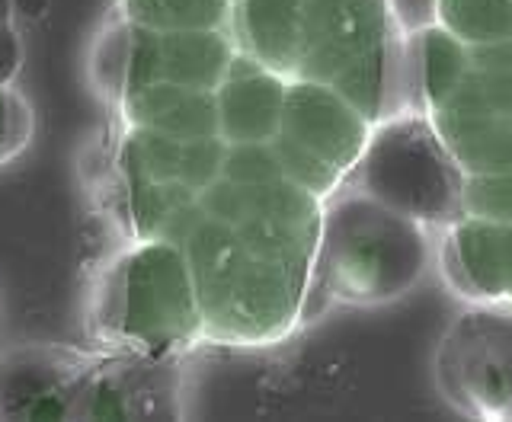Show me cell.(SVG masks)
I'll return each mask as SVG.
<instances>
[{
	"label": "cell",
	"instance_id": "cell-19",
	"mask_svg": "<svg viewBox=\"0 0 512 422\" xmlns=\"http://www.w3.org/2000/svg\"><path fill=\"white\" fill-rule=\"evenodd\" d=\"M36 141V106L16 87V80H0V170L13 167Z\"/></svg>",
	"mask_w": 512,
	"mask_h": 422
},
{
	"label": "cell",
	"instance_id": "cell-4",
	"mask_svg": "<svg viewBox=\"0 0 512 422\" xmlns=\"http://www.w3.org/2000/svg\"><path fill=\"white\" fill-rule=\"evenodd\" d=\"M237 58L231 29L157 32L109 13L87 55L93 90L112 106L122 93L151 84H180L215 93Z\"/></svg>",
	"mask_w": 512,
	"mask_h": 422
},
{
	"label": "cell",
	"instance_id": "cell-13",
	"mask_svg": "<svg viewBox=\"0 0 512 422\" xmlns=\"http://www.w3.org/2000/svg\"><path fill=\"white\" fill-rule=\"evenodd\" d=\"M304 32V0H234L231 36L263 68L292 80Z\"/></svg>",
	"mask_w": 512,
	"mask_h": 422
},
{
	"label": "cell",
	"instance_id": "cell-22",
	"mask_svg": "<svg viewBox=\"0 0 512 422\" xmlns=\"http://www.w3.org/2000/svg\"><path fill=\"white\" fill-rule=\"evenodd\" d=\"M23 68V42L13 26V4L0 0V80H16Z\"/></svg>",
	"mask_w": 512,
	"mask_h": 422
},
{
	"label": "cell",
	"instance_id": "cell-15",
	"mask_svg": "<svg viewBox=\"0 0 512 422\" xmlns=\"http://www.w3.org/2000/svg\"><path fill=\"white\" fill-rule=\"evenodd\" d=\"M112 13L157 32L231 29L234 0H116Z\"/></svg>",
	"mask_w": 512,
	"mask_h": 422
},
{
	"label": "cell",
	"instance_id": "cell-1",
	"mask_svg": "<svg viewBox=\"0 0 512 422\" xmlns=\"http://www.w3.org/2000/svg\"><path fill=\"white\" fill-rule=\"evenodd\" d=\"M324 224V199L292 180L234 183L199 196L183 234L205 343L276 346L304 317Z\"/></svg>",
	"mask_w": 512,
	"mask_h": 422
},
{
	"label": "cell",
	"instance_id": "cell-11",
	"mask_svg": "<svg viewBox=\"0 0 512 422\" xmlns=\"http://www.w3.org/2000/svg\"><path fill=\"white\" fill-rule=\"evenodd\" d=\"M122 125L151 128L173 138H221L218 135V106L215 93L192 90L180 84H151L122 93L116 103Z\"/></svg>",
	"mask_w": 512,
	"mask_h": 422
},
{
	"label": "cell",
	"instance_id": "cell-6",
	"mask_svg": "<svg viewBox=\"0 0 512 422\" xmlns=\"http://www.w3.org/2000/svg\"><path fill=\"white\" fill-rule=\"evenodd\" d=\"M372 138V119L343 93L308 77H292L272 148L279 154L285 180L330 199L359 167Z\"/></svg>",
	"mask_w": 512,
	"mask_h": 422
},
{
	"label": "cell",
	"instance_id": "cell-12",
	"mask_svg": "<svg viewBox=\"0 0 512 422\" xmlns=\"http://www.w3.org/2000/svg\"><path fill=\"white\" fill-rule=\"evenodd\" d=\"M448 256L468 295L512 301V221L461 215L448 237Z\"/></svg>",
	"mask_w": 512,
	"mask_h": 422
},
{
	"label": "cell",
	"instance_id": "cell-10",
	"mask_svg": "<svg viewBox=\"0 0 512 422\" xmlns=\"http://www.w3.org/2000/svg\"><path fill=\"white\" fill-rule=\"evenodd\" d=\"M288 77L263 68L247 52L237 48L224 84L215 90L218 106V135L228 144L272 141L279 135L285 109Z\"/></svg>",
	"mask_w": 512,
	"mask_h": 422
},
{
	"label": "cell",
	"instance_id": "cell-2",
	"mask_svg": "<svg viewBox=\"0 0 512 422\" xmlns=\"http://www.w3.org/2000/svg\"><path fill=\"white\" fill-rule=\"evenodd\" d=\"M84 323L93 349L141 359H183L205 343L183 243L122 240L93 275Z\"/></svg>",
	"mask_w": 512,
	"mask_h": 422
},
{
	"label": "cell",
	"instance_id": "cell-18",
	"mask_svg": "<svg viewBox=\"0 0 512 422\" xmlns=\"http://www.w3.org/2000/svg\"><path fill=\"white\" fill-rule=\"evenodd\" d=\"M436 112L512 119V68H468L455 93L442 106H436Z\"/></svg>",
	"mask_w": 512,
	"mask_h": 422
},
{
	"label": "cell",
	"instance_id": "cell-5",
	"mask_svg": "<svg viewBox=\"0 0 512 422\" xmlns=\"http://www.w3.org/2000/svg\"><path fill=\"white\" fill-rule=\"evenodd\" d=\"M388 68V0H304L295 77L343 93L368 119L381 112Z\"/></svg>",
	"mask_w": 512,
	"mask_h": 422
},
{
	"label": "cell",
	"instance_id": "cell-7",
	"mask_svg": "<svg viewBox=\"0 0 512 422\" xmlns=\"http://www.w3.org/2000/svg\"><path fill=\"white\" fill-rule=\"evenodd\" d=\"M362 192L413 221H445L461 211L464 173L426 119H397L368 138Z\"/></svg>",
	"mask_w": 512,
	"mask_h": 422
},
{
	"label": "cell",
	"instance_id": "cell-21",
	"mask_svg": "<svg viewBox=\"0 0 512 422\" xmlns=\"http://www.w3.org/2000/svg\"><path fill=\"white\" fill-rule=\"evenodd\" d=\"M221 176H228L234 183H269V180H282L285 173L272 141H253V144H228Z\"/></svg>",
	"mask_w": 512,
	"mask_h": 422
},
{
	"label": "cell",
	"instance_id": "cell-17",
	"mask_svg": "<svg viewBox=\"0 0 512 422\" xmlns=\"http://www.w3.org/2000/svg\"><path fill=\"white\" fill-rule=\"evenodd\" d=\"M471 68V48L442 26L423 36V90L429 109L442 106Z\"/></svg>",
	"mask_w": 512,
	"mask_h": 422
},
{
	"label": "cell",
	"instance_id": "cell-20",
	"mask_svg": "<svg viewBox=\"0 0 512 422\" xmlns=\"http://www.w3.org/2000/svg\"><path fill=\"white\" fill-rule=\"evenodd\" d=\"M461 215L490 218V221H512V170L464 176Z\"/></svg>",
	"mask_w": 512,
	"mask_h": 422
},
{
	"label": "cell",
	"instance_id": "cell-8",
	"mask_svg": "<svg viewBox=\"0 0 512 422\" xmlns=\"http://www.w3.org/2000/svg\"><path fill=\"white\" fill-rule=\"evenodd\" d=\"M96 355L93 346H23L0 355V419H77Z\"/></svg>",
	"mask_w": 512,
	"mask_h": 422
},
{
	"label": "cell",
	"instance_id": "cell-16",
	"mask_svg": "<svg viewBox=\"0 0 512 422\" xmlns=\"http://www.w3.org/2000/svg\"><path fill=\"white\" fill-rule=\"evenodd\" d=\"M439 26L464 45L512 39V0H436Z\"/></svg>",
	"mask_w": 512,
	"mask_h": 422
},
{
	"label": "cell",
	"instance_id": "cell-9",
	"mask_svg": "<svg viewBox=\"0 0 512 422\" xmlns=\"http://www.w3.org/2000/svg\"><path fill=\"white\" fill-rule=\"evenodd\" d=\"M176 362L180 359H141L100 349L80 387L77 419H148L176 413L167 403L176 394Z\"/></svg>",
	"mask_w": 512,
	"mask_h": 422
},
{
	"label": "cell",
	"instance_id": "cell-14",
	"mask_svg": "<svg viewBox=\"0 0 512 422\" xmlns=\"http://www.w3.org/2000/svg\"><path fill=\"white\" fill-rule=\"evenodd\" d=\"M445 151L452 154L464 176L512 170V119L509 116H455L429 112Z\"/></svg>",
	"mask_w": 512,
	"mask_h": 422
},
{
	"label": "cell",
	"instance_id": "cell-3",
	"mask_svg": "<svg viewBox=\"0 0 512 422\" xmlns=\"http://www.w3.org/2000/svg\"><path fill=\"white\" fill-rule=\"evenodd\" d=\"M423 263L420 221L365 192L324 208L314 275L330 298L352 304L397 298L420 279Z\"/></svg>",
	"mask_w": 512,
	"mask_h": 422
}]
</instances>
